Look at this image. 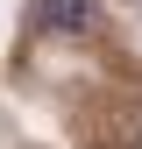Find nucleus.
<instances>
[{"label": "nucleus", "mask_w": 142, "mask_h": 149, "mask_svg": "<svg viewBox=\"0 0 142 149\" xmlns=\"http://www.w3.org/2000/svg\"><path fill=\"white\" fill-rule=\"evenodd\" d=\"M93 14H100V0H29V22L50 36H85Z\"/></svg>", "instance_id": "1"}, {"label": "nucleus", "mask_w": 142, "mask_h": 149, "mask_svg": "<svg viewBox=\"0 0 142 149\" xmlns=\"http://www.w3.org/2000/svg\"><path fill=\"white\" fill-rule=\"evenodd\" d=\"M135 14H142V0H135Z\"/></svg>", "instance_id": "2"}]
</instances>
